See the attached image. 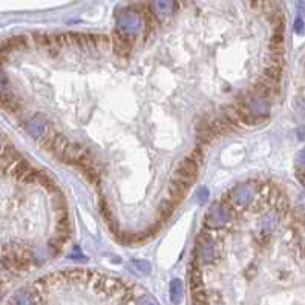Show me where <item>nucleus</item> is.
I'll return each instance as SVG.
<instances>
[{"label": "nucleus", "instance_id": "obj_1", "mask_svg": "<svg viewBox=\"0 0 305 305\" xmlns=\"http://www.w3.org/2000/svg\"><path fill=\"white\" fill-rule=\"evenodd\" d=\"M259 187H261L259 181H256V179H248V181L239 183L235 187H232L223 197V200L232 205L233 212L247 210L253 205V203L258 197Z\"/></svg>", "mask_w": 305, "mask_h": 305}, {"label": "nucleus", "instance_id": "obj_2", "mask_svg": "<svg viewBox=\"0 0 305 305\" xmlns=\"http://www.w3.org/2000/svg\"><path fill=\"white\" fill-rule=\"evenodd\" d=\"M146 31V19L143 11L135 6L123 8L117 12V33L128 37L131 40H136Z\"/></svg>", "mask_w": 305, "mask_h": 305}, {"label": "nucleus", "instance_id": "obj_3", "mask_svg": "<svg viewBox=\"0 0 305 305\" xmlns=\"http://www.w3.org/2000/svg\"><path fill=\"white\" fill-rule=\"evenodd\" d=\"M193 258H195L201 267L212 266L219 259V252L216 245V238L213 232L203 229L195 239V250H193Z\"/></svg>", "mask_w": 305, "mask_h": 305}, {"label": "nucleus", "instance_id": "obj_4", "mask_svg": "<svg viewBox=\"0 0 305 305\" xmlns=\"http://www.w3.org/2000/svg\"><path fill=\"white\" fill-rule=\"evenodd\" d=\"M235 102H238L245 109V112L256 121V124L270 117L271 102H269L267 99H264V97L258 95L252 89L238 95L237 99H235Z\"/></svg>", "mask_w": 305, "mask_h": 305}, {"label": "nucleus", "instance_id": "obj_5", "mask_svg": "<svg viewBox=\"0 0 305 305\" xmlns=\"http://www.w3.org/2000/svg\"><path fill=\"white\" fill-rule=\"evenodd\" d=\"M233 213L235 212L232 205L227 201H224L223 198L219 201H215L204 216V229L213 232L229 226L233 219Z\"/></svg>", "mask_w": 305, "mask_h": 305}, {"label": "nucleus", "instance_id": "obj_6", "mask_svg": "<svg viewBox=\"0 0 305 305\" xmlns=\"http://www.w3.org/2000/svg\"><path fill=\"white\" fill-rule=\"evenodd\" d=\"M279 219H281V216L273 209L267 210L264 215H262L258 226H256V230H255L256 242H259L261 245H267L269 241L271 239V237L274 235L276 229H278Z\"/></svg>", "mask_w": 305, "mask_h": 305}, {"label": "nucleus", "instance_id": "obj_7", "mask_svg": "<svg viewBox=\"0 0 305 305\" xmlns=\"http://www.w3.org/2000/svg\"><path fill=\"white\" fill-rule=\"evenodd\" d=\"M25 131L28 135L33 136L35 141L41 143L51 134V126L43 114H35L25 123Z\"/></svg>", "mask_w": 305, "mask_h": 305}, {"label": "nucleus", "instance_id": "obj_8", "mask_svg": "<svg viewBox=\"0 0 305 305\" xmlns=\"http://www.w3.org/2000/svg\"><path fill=\"white\" fill-rule=\"evenodd\" d=\"M198 172H200V166L193 161L189 155L178 164V168L173 173V178L176 179H181V181L187 183V184H193L195 183V179L198 176Z\"/></svg>", "mask_w": 305, "mask_h": 305}, {"label": "nucleus", "instance_id": "obj_9", "mask_svg": "<svg viewBox=\"0 0 305 305\" xmlns=\"http://www.w3.org/2000/svg\"><path fill=\"white\" fill-rule=\"evenodd\" d=\"M176 5V0H154L150 5V12L157 20H164L175 12Z\"/></svg>", "mask_w": 305, "mask_h": 305}, {"label": "nucleus", "instance_id": "obj_10", "mask_svg": "<svg viewBox=\"0 0 305 305\" xmlns=\"http://www.w3.org/2000/svg\"><path fill=\"white\" fill-rule=\"evenodd\" d=\"M189 190H190V184L181 181V179L172 178V181H170V184L168 187V195H169L168 200H170L172 203H175L178 205L179 203H181L186 198Z\"/></svg>", "mask_w": 305, "mask_h": 305}, {"label": "nucleus", "instance_id": "obj_11", "mask_svg": "<svg viewBox=\"0 0 305 305\" xmlns=\"http://www.w3.org/2000/svg\"><path fill=\"white\" fill-rule=\"evenodd\" d=\"M0 107L6 110L8 114H19L22 110V102L11 91H5L0 92Z\"/></svg>", "mask_w": 305, "mask_h": 305}, {"label": "nucleus", "instance_id": "obj_12", "mask_svg": "<svg viewBox=\"0 0 305 305\" xmlns=\"http://www.w3.org/2000/svg\"><path fill=\"white\" fill-rule=\"evenodd\" d=\"M295 230V245L299 256L305 261V216L299 218L293 224Z\"/></svg>", "mask_w": 305, "mask_h": 305}, {"label": "nucleus", "instance_id": "obj_13", "mask_svg": "<svg viewBox=\"0 0 305 305\" xmlns=\"http://www.w3.org/2000/svg\"><path fill=\"white\" fill-rule=\"evenodd\" d=\"M31 170H33V166L22 157L16 164L12 166V169L9 170V173H11L14 178H16V179H19V181H22V179H23L28 173H30Z\"/></svg>", "mask_w": 305, "mask_h": 305}, {"label": "nucleus", "instance_id": "obj_14", "mask_svg": "<svg viewBox=\"0 0 305 305\" xmlns=\"http://www.w3.org/2000/svg\"><path fill=\"white\" fill-rule=\"evenodd\" d=\"M175 207H176V204L175 203H172L170 200H163L161 201V204H160V207H158V218H160V224H163V223H168V221L172 218V215H173V212H175Z\"/></svg>", "mask_w": 305, "mask_h": 305}, {"label": "nucleus", "instance_id": "obj_15", "mask_svg": "<svg viewBox=\"0 0 305 305\" xmlns=\"http://www.w3.org/2000/svg\"><path fill=\"white\" fill-rule=\"evenodd\" d=\"M183 293H184V288H183V282L179 279H172L169 284V295H170V301L178 305L183 299Z\"/></svg>", "mask_w": 305, "mask_h": 305}, {"label": "nucleus", "instance_id": "obj_16", "mask_svg": "<svg viewBox=\"0 0 305 305\" xmlns=\"http://www.w3.org/2000/svg\"><path fill=\"white\" fill-rule=\"evenodd\" d=\"M136 305H160V302L149 293H140L136 298Z\"/></svg>", "mask_w": 305, "mask_h": 305}, {"label": "nucleus", "instance_id": "obj_17", "mask_svg": "<svg viewBox=\"0 0 305 305\" xmlns=\"http://www.w3.org/2000/svg\"><path fill=\"white\" fill-rule=\"evenodd\" d=\"M132 264L138 269V271H141V273H150V262L146 261V259H134L132 261Z\"/></svg>", "mask_w": 305, "mask_h": 305}, {"label": "nucleus", "instance_id": "obj_18", "mask_svg": "<svg viewBox=\"0 0 305 305\" xmlns=\"http://www.w3.org/2000/svg\"><path fill=\"white\" fill-rule=\"evenodd\" d=\"M9 91V78L6 75V72L0 68V92Z\"/></svg>", "mask_w": 305, "mask_h": 305}, {"label": "nucleus", "instance_id": "obj_19", "mask_svg": "<svg viewBox=\"0 0 305 305\" xmlns=\"http://www.w3.org/2000/svg\"><path fill=\"white\" fill-rule=\"evenodd\" d=\"M209 195H210V192H209V189H207V187H200V189L195 192V198L198 200V203H204V201H207Z\"/></svg>", "mask_w": 305, "mask_h": 305}, {"label": "nucleus", "instance_id": "obj_20", "mask_svg": "<svg viewBox=\"0 0 305 305\" xmlns=\"http://www.w3.org/2000/svg\"><path fill=\"white\" fill-rule=\"evenodd\" d=\"M304 28H305V23H304V20H302V17H298L296 20H295V25H293V30H295V33L296 34H304Z\"/></svg>", "mask_w": 305, "mask_h": 305}, {"label": "nucleus", "instance_id": "obj_21", "mask_svg": "<svg viewBox=\"0 0 305 305\" xmlns=\"http://www.w3.org/2000/svg\"><path fill=\"white\" fill-rule=\"evenodd\" d=\"M296 135L299 136L301 141H305V124H304V126H299L296 129Z\"/></svg>", "mask_w": 305, "mask_h": 305}, {"label": "nucleus", "instance_id": "obj_22", "mask_svg": "<svg viewBox=\"0 0 305 305\" xmlns=\"http://www.w3.org/2000/svg\"><path fill=\"white\" fill-rule=\"evenodd\" d=\"M5 141H3V138H2V135H0V154H2V150H3V147H5Z\"/></svg>", "mask_w": 305, "mask_h": 305}]
</instances>
